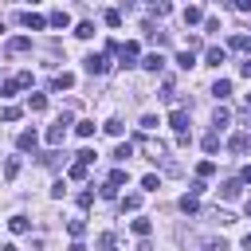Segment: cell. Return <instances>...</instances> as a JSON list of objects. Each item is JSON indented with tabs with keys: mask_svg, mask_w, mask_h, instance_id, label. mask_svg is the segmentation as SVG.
<instances>
[{
	"mask_svg": "<svg viewBox=\"0 0 251 251\" xmlns=\"http://www.w3.org/2000/svg\"><path fill=\"white\" fill-rule=\"evenodd\" d=\"M212 173H216V161H200V165H196V176H200V180L212 176Z\"/></svg>",
	"mask_w": 251,
	"mask_h": 251,
	"instance_id": "cell-27",
	"label": "cell"
},
{
	"mask_svg": "<svg viewBox=\"0 0 251 251\" xmlns=\"http://www.w3.org/2000/svg\"><path fill=\"white\" fill-rule=\"evenodd\" d=\"M169 126H173L176 133H188V110H180V106H176V110L169 114Z\"/></svg>",
	"mask_w": 251,
	"mask_h": 251,
	"instance_id": "cell-5",
	"label": "cell"
},
{
	"mask_svg": "<svg viewBox=\"0 0 251 251\" xmlns=\"http://www.w3.org/2000/svg\"><path fill=\"white\" fill-rule=\"evenodd\" d=\"M47 24H51V27H67V24H71V16L59 8V12H51V20H47Z\"/></svg>",
	"mask_w": 251,
	"mask_h": 251,
	"instance_id": "cell-18",
	"label": "cell"
},
{
	"mask_svg": "<svg viewBox=\"0 0 251 251\" xmlns=\"http://www.w3.org/2000/svg\"><path fill=\"white\" fill-rule=\"evenodd\" d=\"M75 133H78V137H90V133H94V122H78Z\"/></svg>",
	"mask_w": 251,
	"mask_h": 251,
	"instance_id": "cell-35",
	"label": "cell"
},
{
	"mask_svg": "<svg viewBox=\"0 0 251 251\" xmlns=\"http://www.w3.org/2000/svg\"><path fill=\"white\" fill-rule=\"evenodd\" d=\"M0 251H20V247H16V243H4V247H0Z\"/></svg>",
	"mask_w": 251,
	"mask_h": 251,
	"instance_id": "cell-42",
	"label": "cell"
},
{
	"mask_svg": "<svg viewBox=\"0 0 251 251\" xmlns=\"http://www.w3.org/2000/svg\"><path fill=\"white\" fill-rule=\"evenodd\" d=\"M67 231H71V239H82V231H86V224H82V220H71V224H67Z\"/></svg>",
	"mask_w": 251,
	"mask_h": 251,
	"instance_id": "cell-30",
	"label": "cell"
},
{
	"mask_svg": "<svg viewBox=\"0 0 251 251\" xmlns=\"http://www.w3.org/2000/svg\"><path fill=\"white\" fill-rule=\"evenodd\" d=\"M227 149H231V153H247V149H251V133H231Z\"/></svg>",
	"mask_w": 251,
	"mask_h": 251,
	"instance_id": "cell-7",
	"label": "cell"
},
{
	"mask_svg": "<svg viewBox=\"0 0 251 251\" xmlns=\"http://www.w3.org/2000/svg\"><path fill=\"white\" fill-rule=\"evenodd\" d=\"M247 102H251V94H247Z\"/></svg>",
	"mask_w": 251,
	"mask_h": 251,
	"instance_id": "cell-46",
	"label": "cell"
},
{
	"mask_svg": "<svg viewBox=\"0 0 251 251\" xmlns=\"http://www.w3.org/2000/svg\"><path fill=\"white\" fill-rule=\"evenodd\" d=\"M137 208H141V196H137V192L122 196V212H137Z\"/></svg>",
	"mask_w": 251,
	"mask_h": 251,
	"instance_id": "cell-15",
	"label": "cell"
},
{
	"mask_svg": "<svg viewBox=\"0 0 251 251\" xmlns=\"http://www.w3.org/2000/svg\"><path fill=\"white\" fill-rule=\"evenodd\" d=\"M239 180H247V184H251V165H243V173H239Z\"/></svg>",
	"mask_w": 251,
	"mask_h": 251,
	"instance_id": "cell-40",
	"label": "cell"
},
{
	"mask_svg": "<svg viewBox=\"0 0 251 251\" xmlns=\"http://www.w3.org/2000/svg\"><path fill=\"white\" fill-rule=\"evenodd\" d=\"M231 47H235V51H251V35L235 31V35H231Z\"/></svg>",
	"mask_w": 251,
	"mask_h": 251,
	"instance_id": "cell-16",
	"label": "cell"
},
{
	"mask_svg": "<svg viewBox=\"0 0 251 251\" xmlns=\"http://www.w3.org/2000/svg\"><path fill=\"white\" fill-rule=\"evenodd\" d=\"M86 173H90L86 161H75V165H71V180H86Z\"/></svg>",
	"mask_w": 251,
	"mask_h": 251,
	"instance_id": "cell-13",
	"label": "cell"
},
{
	"mask_svg": "<svg viewBox=\"0 0 251 251\" xmlns=\"http://www.w3.org/2000/svg\"><path fill=\"white\" fill-rule=\"evenodd\" d=\"M243 247H247V251H251V231H247V235H243Z\"/></svg>",
	"mask_w": 251,
	"mask_h": 251,
	"instance_id": "cell-44",
	"label": "cell"
},
{
	"mask_svg": "<svg viewBox=\"0 0 251 251\" xmlns=\"http://www.w3.org/2000/svg\"><path fill=\"white\" fill-rule=\"evenodd\" d=\"M102 129H106V133H110V137H122V129H126V126H122V122H118V118H110V122H106V126H102Z\"/></svg>",
	"mask_w": 251,
	"mask_h": 251,
	"instance_id": "cell-25",
	"label": "cell"
},
{
	"mask_svg": "<svg viewBox=\"0 0 251 251\" xmlns=\"http://www.w3.org/2000/svg\"><path fill=\"white\" fill-rule=\"evenodd\" d=\"M204 251H227L224 239H204Z\"/></svg>",
	"mask_w": 251,
	"mask_h": 251,
	"instance_id": "cell-38",
	"label": "cell"
},
{
	"mask_svg": "<svg viewBox=\"0 0 251 251\" xmlns=\"http://www.w3.org/2000/svg\"><path fill=\"white\" fill-rule=\"evenodd\" d=\"M71 86H75V75H71V71H59V75L51 78V90H71Z\"/></svg>",
	"mask_w": 251,
	"mask_h": 251,
	"instance_id": "cell-8",
	"label": "cell"
},
{
	"mask_svg": "<svg viewBox=\"0 0 251 251\" xmlns=\"http://www.w3.org/2000/svg\"><path fill=\"white\" fill-rule=\"evenodd\" d=\"M196 208H200V204H196V196H192V192H188V196H180V212H188V216H192Z\"/></svg>",
	"mask_w": 251,
	"mask_h": 251,
	"instance_id": "cell-29",
	"label": "cell"
},
{
	"mask_svg": "<svg viewBox=\"0 0 251 251\" xmlns=\"http://www.w3.org/2000/svg\"><path fill=\"white\" fill-rule=\"evenodd\" d=\"M8 231H12V235H24V231H31L27 216H12V220H8Z\"/></svg>",
	"mask_w": 251,
	"mask_h": 251,
	"instance_id": "cell-9",
	"label": "cell"
},
{
	"mask_svg": "<svg viewBox=\"0 0 251 251\" xmlns=\"http://www.w3.org/2000/svg\"><path fill=\"white\" fill-rule=\"evenodd\" d=\"M114 157H118V161H129V157H133V145H129V141H126V145H118V149H114Z\"/></svg>",
	"mask_w": 251,
	"mask_h": 251,
	"instance_id": "cell-34",
	"label": "cell"
},
{
	"mask_svg": "<svg viewBox=\"0 0 251 251\" xmlns=\"http://www.w3.org/2000/svg\"><path fill=\"white\" fill-rule=\"evenodd\" d=\"M247 216H251V200H247Z\"/></svg>",
	"mask_w": 251,
	"mask_h": 251,
	"instance_id": "cell-45",
	"label": "cell"
},
{
	"mask_svg": "<svg viewBox=\"0 0 251 251\" xmlns=\"http://www.w3.org/2000/svg\"><path fill=\"white\" fill-rule=\"evenodd\" d=\"M129 227H133V235H141V239H145V235L153 231V224H149V220H133Z\"/></svg>",
	"mask_w": 251,
	"mask_h": 251,
	"instance_id": "cell-22",
	"label": "cell"
},
{
	"mask_svg": "<svg viewBox=\"0 0 251 251\" xmlns=\"http://www.w3.org/2000/svg\"><path fill=\"white\" fill-rule=\"evenodd\" d=\"M75 35H78V39H90V35H94V24H90V20H82V24L75 27Z\"/></svg>",
	"mask_w": 251,
	"mask_h": 251,
	"instance_id": "cell-23",
	"label": "cell"
},
{
	"mask_svg": "<svg viewBox=\"0 0 251 251\" xmlns=\"http://www.w3.org/2000/svg\"><path fill=\"white\" fill-rule=\"evenodd\" d=\"M239 75H243V78H251V55H247V59L239 63Z\"/></svg>",
	"mask_w": 251,
	"mask_h": 251,
	"instance_id": "cell-39",
	"label": "cell"
},
{
	"mask_svg": "<svg viewBox=\"0 0 251 251\" xmlns=\"http://www.w3.org/2000/svg\"><path fill=\"white\" fill-rule=\"evenodd\" d=\"M102 20H106V24H110V27H122V12H118V8H110V12H106V16H102Z\"/></svg>",
	"mask_w": 251,
	"mask_h": 251,
	"instance_id": "cell-31",
	"label": "cell"
},
{
	"mask_svg": "<svg viewBox=\"0 0 251 251\" xmlns=\"http://www.w3.org/2000/svg\"><path fill=\"white\" fill-rule=\"evenodd\" d=\"M31 4H35V0H31Z\"/></svg>",
	"mask_w": 251,
	"mask_h": 251,
	"instance_id": "cell-47",
	"label": "cell"
},
{
	"mask_svg": "<svg viewBox=\"0 0 251 251\" xmlns=\"http://www.w3.org/2000/svg\"><path fill=\"white\" fill-rule=\"evenodd\" d=\"M35 141H39V137H35V129H20V133H16V149H20V153L35 149Z\"/></svg>",
	"mask_w": 251,
	"mask_h": 251,
	"instance_id": "cell-6",
	"label": "cell"
},
{
	"mask_svg": "<svg viewBox=\"0 0 251 251\" xmlns=\"http://www.w3.org/2000/svg\"><path fill=\"white\" fill-rule=\"evenodd\" d=\"M212 220H220V224H235V216H231V212H224V208H216V212H212Z\"/></svg>",
	"mask_w": 251,
	"mask_h": 251,
	"instance_id": "cell-37",
	"label": "cell"
},
{
	"mask_svg": "<svg viewBox=\"0 0 251 251\" xmlns=\"http://www.w3.org/2000/svg\"><path fill=\"white\" fill-rule=\"evenodd\" d=\"M16 173H20V157H8V161H4V176H8V180H12V176H16Z\"/></svg>",
	"mask_w": 251,
	"mask_h": 251,
	"instance_id": "cell-26",
	"label": "cell"
},
{
	"mask_svg": "<svg viewBox=\"0 0 251 251\" xmlns=\"http://www.w3.org/2000/svg\"><path fill=\"white\" fill-rule=\"evenodd\" d=\"M82 67H86V75H106V71H110V59H106V55H86Z\"/></svg>",
	"mask_w": 251,
	"mask_h": 251,
	"instance_id": "cell-2",
	"label": "cell"
},
{
	"mask_svg": "<svg viewBox=\"0 0 251 251\" xmlns=\"http://www.w3.org/2000/svg\"><path fill=\"white\" fill-rule=\"evenodd\" d=\"M235 8L239 12H251V0H235Z\"/></svg>",
	"mask_w": 251,
	"mask_h": 251,
	"instance_id": "cell-41",
	"label": "cell"
},
{
	"mask_svg": "<svg viewBox=\"0 0 251 251\" xmlns=\"http://www.w3.org/2000/svg\"><path fill=\"white\" fill-rule=\"evenodd\" d=\"M227 122H231V114H227V110H224V106H220V110H216V114H212V126H216V129H224V126H227Z\"/></svg>",
	"mask_w": 251,
	"mask_h": 251,
	"instance_id": "cell-21",
	"label": "cell"
},
{
	"mask_svg": "<svg viewBox=\"0 0 251 251\" xmlns=\"http://www.w3.org/2000/svg\"><path fill=\"white\" fill-rule=\"evenodd\" d=\"M67 126H71V114H59L55 126L47 129V141H51V145H63V141H67Z\"/></svg>",
	"mask_w": 251,
	"mask_h": 251,
	"instance_id": "cell-1",
	"label": "cell"
},
{
	"mask_svg": "<svg viewBox=\"0 0 251 251\" xmlns=\"http://www.w3.org/2000/svg\"><path fill=\"white\" fill-rule=\"evenodd\" d=\"M239 184H243V180H224V184H220V196H224V200H235V196H239Z\"/></svg>",
	"mask_w": 251,
	"mask_h": 251,
	"instance_id": "cell-10",
	"label": "cell"
},
{
	"mask_svg": "<svg viewBox=\"0 0 251 251\" xmlns=\"http://www.w3.org/2000/svg\"><path fill=\"white\" fill-rule=\"evenodd\" d=\"M200 145H204V149H208V153H216V149H220V133H208V137H204V141H200Z\"/></svg>",
	"mask_w": 251,
	"mask_h": 251,
	"instance_id": "cell-33",
	"label": "cell"
},
{
	"mask_svg": "<svg viewBox=\"0 0 251 251\" xmlns=\"http://www.w3.org/2000/svg\"><path fill=\"white\" fill-rule=\"evenodd\" d=\"M224 59H227V51H224V47H208V63H212V67H220Z\"/></svg>",
	"mask_w": 251,
	"mask_h": 251,
	"instance_id": "cell-19",
	"label": "cell"
},
{
	"mask_svg": "<svg viewBox=\"0 0 251 251\" xmlns=\"http://www.w3.org/2000/svg\"><path fill=\"white\" fill-rule=\"evenodd\" d=\"M126 180H129V173H126V169H114V173H110V180H106V184H110V188H122V184H126Z\"/></svg>",
	"mask_w": 251,
	"mask_h": 251,
	"instance_id": "cell-14",
	"label": "cell"
},
{
	"mask_svg": "<svg viewBox=\"0 0 251 251\" xmlns=\"http://www.w3.org/2000/svg\"><path fill=\"white\" fill-rule=\"evenodd\" d=\"M27 110H35V114L47 110V98H43V94H31V98H27Z\"/></svg>",
	"mask_w": 251,
	"mask_h": 251,
	"instance_id": "cell-24",
	"label": "cell"
},
{
	"mask_svg": "<svg viewBox=\"0 0 251 251\" xmlns=\"http://www.w3.org/2000/svg\"><path fill=\"white\" fill-rule=\"evenodd\" d=\"M184 24H204V12L188 4V8H184Z\"/></svg>",
	"mask_w": 251,
	"mask_h": 251,
	"instance_id": "cell-17",
	"label": "cell"
},
{
	"mask_svg": "<svg viewBox=\"0 0 251 251\" xmlns=\"http://www.w3.org/2000/svg\"><path fill=\"white\" fill-rule=\"evenodd\" d=\"M141 67H145V71H153V75H157V71H161V67H165V59H161V55H157V51H153V55H145V59H141Z\"/></svg>",
	"mask_w": 251,
	"mask_h": 251,
	"instance_id": "cell-11",
	"label": "cell"
},
{
	"mask_svg": "<svg viewBox=\"0 0 251 251\" xmlns=\"http://www.w3.org/2000/svg\"><path fill=\"white\" fill-rule=\"evenodd\" d=\"M212 94H216V98H227V94H231V82H227V78H216Z\"/></svg>",
	"mask_w": 251,
	"mask_h": 251,
	"instance_id": "cell-20",
	"label": "cell"
},
{
	"mask_svg": "<svg viewBox=\"0 0 251 251\" xmlns=\"http://www.w3.org/2000/svg\"><path fill=\"white\" fill-rule=\"evenodd\" d=\"M20 24H24L27 31H43V27H47V20H43L39 12H24V16H20Z\"/></svg>",
	"mask_w": 251,
	"mask_h": 251,
	"instance_id": "cell-3",
	"label": "cell"
},
{
	"mask_svg": "<svg viewBox=\"0 0 251 251\" xmlns=\"http://www.w3.org/2000/svg\"><path fill=\"white\" fill-rule=\"evenodd\" d=\"M16 90H20V78H8V82H4V86H0V94H4V98H12V94H16Z\"/></svg>",
	"mask_w": 251,
	"mask_h": 251,
	"instance_id": "cell-32",
	"label": "cell"
},
{
	"mask_svg": "<svg viewBox=\"0 0 251 251\" xmlns=\"http://www.w3.org/2000/svg\"><path fill=\"white\" fill-rule=\"evenodd\" d=\"M71 251H86V247H82V243H78V239H75V243H71Z\"/></svg>",
	"mask_w": 251,
	"mask_h": 251,
	"instance_id": "cell-43",
	"label": "cell"
},
{
	"mask_svg": "<svg viewBox=\"0 0 251 251\" xmlns=\"http://www.w3.org/2000/svg\"><path fill=\"white\" fill-rule=\"evenodd\" d=\"M90 204H94V192L82 188V192H78V208H90Z\"/></svg>",
	"mask_w": 251,
	"mask_h": 251,
	"instance_id": "cell-36",
	"label": "cell"
},
{
	"mask_svg": "<svg viewBox=\"0 0 251 251\" xmlns=\"http://www.w3.org/2000/svg\"><path fill=\"white\" fill-rule=\"evenodd\" d=\"M176 67H180V71H192V67H196V55H192V51H180V55H176Z\"/></svg>",
	"mask_w": 251,
	"mask_h": 251,
	"instance_id": "cell-12",
	"label": "cell"
},
{
	"mask_svg": "<svg viewBox=\"0 0 251 251\" xmlns=\"http://www.w3.org/2000/svg\"><path fill=\"white\" fill-rule=\"evenodd\" d=\"M4 51H8V55H24V51H31V39H27V35H16V39L4 43Z\"/></svg>",
	"mask_w": 251,
	"mask_h": 251,
	"instance_id": "cell-4",
	"label": "cell"
},
{
	"mask_svg": "<svg viewBox=\"0 0 251 251\" xmlns=\"http://www.w3.org/2000/svg\"><path fill=\"white\" fill-rule=\"evenodd\" d=\"M141 188H145V192H157V188H161V176H153V173L141 176Z\"/></svg>",
	"mask_w": 251,
	"mask_h": 251,
	"instance_id": "cell-28",
	"label": "cell"
}]
</instances>
